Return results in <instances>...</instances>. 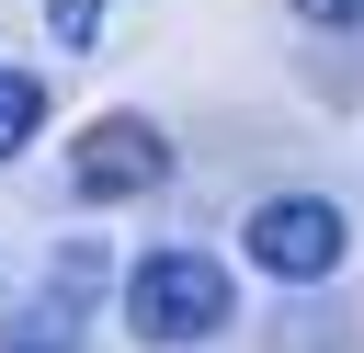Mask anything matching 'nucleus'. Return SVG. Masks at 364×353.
<instances>
[{
    "label": "nucleus",
    "instance_id": "obj_1",
    "mask_svg": "<svg viewBox=\"0 0 364 353\" xmlns=\"http://www.w3.org/2000/svg\"><path fill=\"white\" fill-rule=\"evenodd\" d=\"M114 296H125V330H136L148 353H193V342H216L228 307H239V285H228L216 251H136Z\"/></svg>",
    "mask_w": 364,
    "mask_h": 353
},
{
    "label": "nucleus",
    "instance_id": "obj_2",
    "mask_svg": "<svg viewBox=\"0 0 364 353\" xmlns=\"http://www.w3.org/2000/svg\"><path fill=\"white\" fill-rule=\"evenodd\" d=\"M239 251H250V273H273V285H330L341 251H353V216H341L330 194H262L250 228H239Z\"/></svg>",
    "mask_w": 364,
    "mask_h": 353
},
{
    "label": "nucleus",
    "instance_id": "obj_3",
    "mask_svg": "<svg viewBox=\"0 0 364 353\" xmlns=\"http://www.w3.org/2000/svg\"><path fill=\"white\" fill-rule=\"evenodd\" d=\"M159 171H171V137H159L148 114H102V125L68 137V194H91V205L159 194Z\"/></svg>",
    "mask_w": 364,
    "mask_h": 353
},
{
    "label": "nucleus",
    "instance_id": "obj_4",
    "mask_svg": "<svg viewBox=\"0 0 364 353\" xmlns=\"http://www.w3.org/2000/svg\"><path fill=\"white\" fill-rule=\"evenodd\" d=\"M0 353H80V296L34 285V307H11V319H0Z\"/></svg>",
    "mask_w": 364,
    "mask_h": 353
},
{
    "label": "nucleus",
    "instance_id": "obj_5",
    "mask_svg": "<svg viewBox=\"0 0 364 353\" xmlns=\"http://www.w3.org/2000/svg\"><path fill=\"white\" fill-rule=\"evenodd\" d=\"M34 125H46V80L0 57V159H23V148H34Z\"/></svg>",
    "mask_w": 364,
    "mask_h": 353
},
{
    "label": "nucleus",
    "instance_id": "obj_6",
    "mask_svg": "<svg viewBox=\"0 0 364 353\" xmlns=\"http://www.w3.org/2000/svg\"><path fill=\"white\" fill-rule=\"evenodd\" d=\"M46 34H57V46H68V57H80V46H91V34H102V0H46Z\"/></svg>",
    "mask_w": 364,
    "mask_h": 353
},
{
    "label": "nucleus",
    "instance_id": "obj_7",
    "mask_svg": "<svg viewBox=\"0 0 364 353\" xmlns=\"http://www.w3.org/2000/svg\"><path fill=\"white\" fill-rule=\"evenodd\" d=\"M296 23H318V34H353V23H364V0H296Z\"/></svg>",
    "mask_w": 364,
    "mask_h": 353
}]
</instances>
